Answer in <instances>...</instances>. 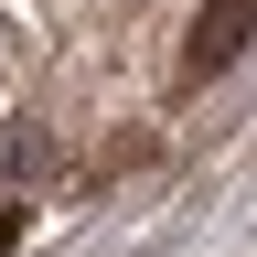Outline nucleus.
<instances>
[{"mask_svg":"<svg viewBox=\"0 0 257 257\" xmlns=\"http://www.w3.org/2000/svg\"><path fill=\"white\" fill-rule=\"evenodd\" d=\"M246 32H257V0H204V11H193V32H182V86L225 75V64L246 54Z\"/></svg>","mask_w":257,"mask_h":257,"instance_id":"f257e3e1","label":"nucleus"},{"mask_svg":"<svg viewBox=\"0 0 257 257\" xmlns=\"http://www.w3.org/2000/svg\"><path fill=\"white\" fill-rule=\"evenodd\" d=\"M0 172H54V140H22V128H0Z\"/></svg>","mask_w":257,"mask_h":257,"instance_id":"f03ea898","label":"nucleus"},{"mask_svg":"<svg viewBox=\"0 0 257 257\" xmlns=\"http://www.w3.org/2000/svg\"><path fill=\"white\" fill-rule=\"evenodd\" d=\"M11 246H22V214H0V257H11Z\"/></svg>","mask_w":257,"mask_h":257,"instance_id":"7ed1b4c3","label":"nucleus"}]
</instances>
